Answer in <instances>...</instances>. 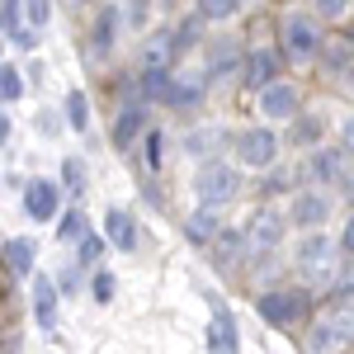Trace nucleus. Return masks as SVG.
<instances>
[{"mask_svg":"<svg viewBox=\"0 0 354 354\" xmlns=\"http://www.w3.org/2000/svg\"><path fill=\"white\" fill-rule=\"evenodd\" d=\"M340 245L330 241L326 232H302V241L293 245V270L312 283V288H330V279H335V265H340V255H335Z\"/></svg>","mask_w":354,"mask_h":354,"instance_id":"f257e3e1","label":"nucleus"},{"mask_svg":"<svg viewBox=\"0 0 354 354\" xmlns=\"http://www.w3.org/2000/svg\"><path fill=\"white\" fill-rule=\"evenodd\" d=\"M241 185L245 180L232 161H203L194 170V198H198V208H227V203H236Z\"/></svg>","mask_w":354,"mask_h":354,"instance_id":"f03ea898","label":"nucleus"},{"mask_svg":"<svg viewBox=\"0 0 354 354\" xmlns=\"http://www.w3.org/2000/svg\"><path fill=\"white\" fill-rule=\"evenodd\" d=\"M312 288H265L260 298H255V312H260V322H270L274 330H288V326H302L307 317H312Z\"/></svg>","mask_w":354,"mask_h":354,"instance_id":"7ed1b4c3","label":"nucleus"},{"mask_svg":"<svg viewBox=\"0 0 354 354\" xmlns=\"http://www.w3.org/2000/svg\"><path fill=\"white\" fill-rule=\"evenodd\" d=\"M241 236H245V255H255V260L274 255V250L283 245V236H288V218H283V208H274V203L255 208L250 222L241 227Z\"/></svg>","mask_w":354,"mask_h":354,"instance_id":"20e7f679","label":"nucleus"},{"mask_svg":"<svg viewBox=\"0 0 354 354\" xmlns=\"http://www.w3.org/2000/svg\"><path fill=\"white\" fill-rule=\"evenodd\" d=\"M232 147H236V170H270V165H279V133L274 128H245V133L232 137Z\"/></svg>","mask_w":354,"mask_h":354,"instance_id":"39448f33","label":"nucleus"},{"mask_svg":"<svg viewBox=\"0 0 354 354\" xmlns=\"http://www.w3.org/2000/svg\"><path fill=\"white\" fill-rule=\"evenodd\" d=\"M302 180H312L307 189H326V185H345L350 180V156L340 147H312L302 161Z\"/></svg>","mask_w":354,"mask_h":354,"instance_id":"423d86ee","label":"nucleus"},{"mask_svg":"<svg viewBox=\"0 0 354 354\" xmlns=\"http://www.w3.org/2000/svg\"><path fill=\"white\" fill-rule=\"evenodd\" d=\"M330 208H335V198L326 189H298L283 218H288V227H298V232H326Z\"/></svg>","mask_w":354,"mask_h":354,"instance_id":"0eeeda50","label":"nucleus"},{"mask_svg":"<svg viewBox=\"0 0 354 354\" xmlns=\"http://www.w3.org/2000/svg\"><path fill=\"white\" fill-rule=\"evenodd\" d=\"M260 113L270 118V128L274 123H293L302 113V90L293 81H274L260 90Z\"/></svg>","mask_w":354,"mask_h":354,"instance_id":"6e6552de","label":"nucleus"},{"mask_svg":"<svg viewBox=\"0 0 354 354\" xmlns=\"http://www.w3.org/2000/svg\"><path fill=\"white\" fill-rule=\"evenodd\" d=\"M208 307H213V322H208V350H213V354H241V330H236L232 307H227L218 293H208Z\"/></svg>","mask_w":354,"mask_h":354,"instance_id":"1a4fd4ad","label":"nucleus"},{"mask_svg":"<svg viewBox=\"0 0 354 354\" xmlns=\"http://www.w3.org/2000/svg\"><path fill=\"white\" fill-rule=\"evenodd\" d=\"M322 48V28L312 24L307 15H288L283 19V57H293V62H312Z\"/></svg>","mask_w":354,"mask_h":354,"instance_id":"9d476101","label":"nucleus"},{"mask_svg":"<svg viewBox=\"0 0 354 354\" xmlns=\"http://www.w3.org/2000/svg\"><path fill=\"white\" fill-rule=\"evenodd\" d=\"M24 213L33 222L62 218V185L57 180H28L24 185Z\"/></svg>","mask_w":354,"mask_h":354,"instance_id":"9b49d317","label":"nucleus"},{"mask_svg":"<svg viewBox=\"0 0 354 354\" xmlns=\"http://www.w3.org/2000/svg\"><path fill=\"white\" fill-rule=\"evenodd\" d=\"M28 298H33V326L53 335V330H57V302H62V293H57V283H53V274H33Z\"/></svg>","mask_w":354,"mask_h":354,"instance_id":"f8f14e48","label":"nucleus"},{"mask_svg":"<svg viewBox=\"0 0 354 354\" xmlns=\"http://www.w3.org/2000/svg\"><path fill=\"white\" fill-rule=\"evenodd\" d=\"M104 241H109L113 250H123V255H133V250H137L142 227H137V213H133V208H118V203H113L109 213H104Z\"/></svg>","mask_w":354,"mask_h":354,"instance_id":"ddd939ff","label":"nucleus"},{"mask_svg":"<svg viewBox=\"0 0 354 354\" xmlns=\"http://www.w3.org/2000/svg\"><path fill=\"white\" fill-rule=\"evenodd\" d=\"M302 326H307V330H302V350H307V354H340V350H350V345H345V335L330 326L322 312H312Z\"/></svg>","mask_w":354,"mask_h":354,"instance_id":"4468645a","label":"nucleus"},{"mask_svg":"<svg viewBox=\"0 0 354 354\" xmlns=\"http://www.w3.org/2000/svg\"><path fill=\"white\" fill-rule=\"evenodd\" d=\"M279 66H283V53H274V48H255V53L245 57V85H250V90L274 85V81H279Z\"/></svg>","mask_w":354,"mask_h":354,"instance_id":"2eb2a0df","label":"nucleus"},{"mask_svg":"<svg viewBox=\"0 0 354 354\" xmlns=\"http://www.w3.org/2000/svg\"><path fill=\"white\" fill-rule=\"evenodd\" d=\"M208 255H213V265L218 270H236L245 260V236H241V227H222L218 236L208 241Z\"/></svg>","mask_w":354,"mask_h":354,"instance_id":"dca6fc26","label":"nucleus"},{"mask_svg":"<svg viewBox=\"0 0 354 354\" xmlns=\"http://www.w3.org/2000/svg\"><path fill=\"white\" fill-rule=\"evenodd\" d=\"M198 100H203V76L198 71H185V76L170 71V85H165L161 104H170V109H194Z\"/></svg>","mask_w":354,"mask_h":354,"instance_id":"f3484780","label":"nucleus"},{"mask_svg":"<svg viewBox=\"0 0 354 354\" xmlns=\"http://www.w3.org/2000/svg\"><path fill=\"white\" fill-rule=\"evenodd\" d=\"M0 260H5L10 279H33V260H38V245L28 241V236H10V241L0 245Z\"/></svg>","mask_w":354,"mask_h":354,"instance_id":"a211bd4d","label":"nucleus"},{"mask_svg":"<svg viewBox=\"0 0 354 354\" xmlns=\"http://www.w3.org/2000/svg\"><path fill=\"white\" fill-rule=\"evenodd\" d=\"M227 142H232V137H227V128H194V133L185 137V151L203 165V161H218V151L227 147Z\"/></svg>","mask_w":354,"mask_h":354,"instance_id":"6ab92c4d","label":"nucleus"},{"mask_svg":"<svg viewBox=\"0 0 354 354\" xmlns=\"http://www.w3.org/2000/svg\"><path fill=\"white\" fill-rule=\"evenodd\" d=\"M222 227H227V222H222L218 208H194L189 218H185V236H189L194 245H203V250H208V241L218 236Z\"/></svg>","mask_w":354,"mask_h":354,"instance_id":"aec40b11","label":"nucleus"},{"mask_svg":"<svg viewBox=\"0 0 354 354\" xmlns=\"http://www.w3.org/2000/svg\"><path fill=\"white\" fill-rule=\"evenodd\" d=\"M142 128H147V104H123V109H118V123H113V147H118V151L133 147Z\"/></svg>","mask_w":354,"mask_h":354,"instance_id":"412c9836","label":"nucleus"},{"mask_svg":"<svg viewBox=\"0 0 354 354\" xmlns=\"http://www.w3.org/2000/svg\"><path fill=\"white\" fill-rule=\"evenodd\" d=\"M170 62H175V53H170V33H151L147 43H142V57H137V66L142 71H170Z\"/></svg>","mask_w":354,"mask_h":354,"instance_id":"4be33fe9","label":"nucleus"},{"mask_svg":"<svg viewBox=\"0 0 354 354\" xmlns=\"http://www.w3.org/2000/svg\"><path fill=\"white\" fill-rule=\"evenodd\" d=\"M118 19H123V15H118V5H104V10L95 15V28H90V53H100V57H104V53L113 48Z\"/></svg>","mask_w":354,"mask_h":354,"instance_id":"5701e85b","label":"nucleus"},{"mask_svg":"<svg viewBox=\"0 0 354 354\" xmlns=\"http://www.w3.org/2000/svg\"><path fill=\"white\" fill-rule=\"evenodd\" d=\"M241 66V53H236V38H213L208 43V71L213 76H227Z\"/></svg>","mask_w":354,"mask_h":354,"instance_id":"b1692460","label":"nucleus"},{"mask_svg":"<svg viewBox=\"0 0 354 354\" xmlns=\"http://www.w3.org/2000/svg\"><path fill=\"white\" fill-rule=\"evenodd\" d=\"M165 33H170V53L180 57V53H189L194 43H198V33H203V19H198V15H189V19H180L175 28H165Z\"/></svg>","mask_w":354,"mask_h":354,"instance_id":"393cba45","label":"nucleus"},{"mask_svg":"<svg viewBox=\"0 0 354 354\" xmlns=\"http://www.w3.org/2000/svg\"><path fill=\"white\" fill-rule=\"evenodd\" d=\"M66 128L71 133H85L90 128V100H85V90H71L66 95Z\"/></svg>","mask_w":354,"mask_h":354,"instance_id":"a878e982","label":"nucleus"},{"mask_svg":"<svg viewBox=\"0 0 354 354\" xmlns=\"http://www.w3.org/2000/svg\"><path fill=\"white\" fill-rule=\"evenodd\" d=\"M317 137H322V118H307V113H298V118H293V128H288V142L312 151V147H317Z\"/></svg>","mask_w":354,"mask_h":354,"instance_id":"bb28decb","label":"nucleus"},{"mask_svg":"<svg viewBox=\"0 0 354 354\" xmlns=\"http://www.w3.org/2000/svg\"><path fill=\"white\" fill-rule=\"evenodd\" d=\"M317 57L326 62L330 71H345V66H350V43H345V38H322Z\"/></svg>","mask_w":354,"mask_h":354,"instance_id":"cd10ccee","label":"nucleus"},{"mask_svg":"<svg viewBox=\"0 0 354 354\" xmlns=\"http://www.w3.org/2000/svg\"><path fill=\"white\" fill-rule=\"evenodd\" d=\"M100 255H104V236L85 232L81 241H76V270H90V265H100Z\"/></svg>","mask_w":354,"mask_h":354,"instance_id":"c85d7f7f","label":"nucleus"},{"mask_svg":"<svg viewBox=\"0 0 354 354\" xmlns=\"http://www.w3.org/2000/svg\"><path fill=\"white\" fill-rule=\"evenodd\" d=\"M19 5H24V28L28 33H33V38H38V28H48V15H53V0H19Z\"/></svg>","mask_w":354,"mask_h":354,"instance_id":"c756f323","label":"nucleus"},{"mask_svg":"<svg viewBox=\"0 0 354 354\" xmlns=\"http://www.w3.org/2000/svg\"><path fill=\"white\" fill-rule=\"evenodd\" d=\"M241 0H194V15L198 19H232Z\"/></svg>","mask_w":354,"mask_h":354,"instance_id":"7c9ffc66","label":"nucleus"},{"mask_svg":"<svg viewBox=\"0 0 354 354\" xmlns=\"http://www.w3.org/2000/svg\"><path fill=\"white\" fill-rule=\"evenodd\" d=\"M288 189H293V175H288L283 165H270V170H265V180H260V194L274 198V194H288Z\"/></svg>","mask_w":354,"mask_h":354,"instance_id":"2f4dec72","label":"nucleus"},{"mask_svg":"<svg viewBox=\"0 0 354 354\" xmlns=\"http://www.w3.org/2000/svg\"><path fill=\"white\" fill-rule=\"evenodd\" d=\"M142 142H147V170H161L165 156H170V147H165L170 137H165V133H147Z\"/></svg>","mask_w":354,"mask_h":354,"instance_id":"473e14b6","label":"nucleus"},{"mask_svg":"<svg viewBox=\"0 0 354 354\" xmlns=\"http://www.w3.org/2000/svg\"><path fill=\"white\" fill-rule=\"evenodd\" d=\"M24 95V76H19V66H0V100H19Z\"/></svg>","mask_w":354,"mask_h":354,"instance_id":"72a5a7b5","label":"nucleus"},{"mask_svg":"<svg viewBox=\"0 0 354 354\" xmlns=\"http://www.w3.org/2000/svg\"><path fill=\"white\" fill-rule=\"evenodd\" d=\"M113 288H118V279H113L109 270H95V279H90V298L104 307V302H113Z\"/></svg>","mask_w":354,"mask_h":354,"instance_id":"f704fd0d","label":"nucleus"},{"mask_svg":"<svg viewBox=\"0 0 354 354\" xmlns=\"http://www.w3.org/2000/svg\"><path fill=\"white\" fill-rule=\"evenodd\" d=\"M62 180H66L71 194H85V161L81 156H66V161H62Z\"/></svg>","mask_w":354,"mask_h":354,"instance_id":"c9c22d12","label":"nucleus"},{"mask_svg":"<svg viewBox=\"0 0 354 354\" xmlns=\"http://www.w3.org/2000/svg\"><path fill=\"white\" fill-rule=\"evenodd\" d=\"M85 232H90L85 227V213H62V222H57V236L62 241H81Z\"/></svg>","mask_w":354,"mask_h":354,"instance_id":"e433bc0d","label":"nucleus"},{"mask_svg":"<svg viewBox=\"0 0 354 354\" xmlns=\"http://www.w3.org/2000/svg\"><path fill=\"white\" fill-rule=\"evenodd\" d=\"M147 5H151V0H123V10H118V15H123L133 28H142V24H147Z\"/></svg>","mask_w":354,"mask_h":354,"instance_id":"4c0bfd02","label":"nucleus"},{"mask_svg":"<svg viewBox=\"0 0 354 354\" xmlns=\"http://www.w3.org/2000/svg\"><path fill=\"white\" fill-rule=\"evenodd\" d=\"M312 5H317V15H322V19H340V15L350 10V0H312Z\"/></svg>","mask_w":354,"mask_h":354,"instance_id":"58836bf2","label":"nucleus"},{"mask_svg":"<svg viewBox=\"0 0 354 354\" xmlns=\"http://www.w3.org/2000/svg\"><path fill=\"white\" fill-rule=\"evenodd\" d=\"M340 151H345V156H354V113L340 123Z\"/></svg>","mask_w":354,"mask_h":354,"instance_id":"ea45409f","label":"nucleus"},{"mask_svg":"<svg viewBox=\"0 0 354 354\" xmlns=\"http://www.w3.org/2000/svg\"><path fill=\"white\" fill-rule=\"evenodd\" d=\"M53 283H57V293H62V288L71 293V288L81 283V270H76V265H66V270H62V279H53Z\"/></svg>","mask_w":354,"mask_h":354,"instance_id":"a19ab883","label":"nucleus"},{"mask_svg":"<svg viewBox=\"0 0 354 354\" xmlns=\"http://www.w3.org/2000/svg\"><path fill=\"white\" fill-rule=\"evenodd\" d=\"M340 250H345V260H354V213L345 218V232H340Z\"/></svg>","mask_w":354,"mask_h":354,"instance_id":"79ce46f5","label":"nucleus"},{"mask_svg":"<svg viewBox=\"0 0 354 354\" xmlns=\"http://www.w3.org/2000/svg\"><path fill=\"white\" fill-rule=\"evenodd\" d=\"M10 142V113H0V147Z\"/></svg>","mask_w":354,"mask_h":354,"instance_id":"37998d69","label":"nucleus"},{"mask_svg":"<svg viewBox=\"0 0 354 354\" xmlns=\"http://www.w3.org/2000/svg\"><path fill=\"white\" fill-rule=\"evenodd\" d=\"M345 198H350V213H354V180H345Z\"/></svg>","mask_w":354,"mask_h":354,"instance_id":"c03bdc74","label":"nucleus"},{"mask_svg":"<svg viewBox=\"0 0 354 354\" xmlns=\"http://www.w3.org/2000/svg\"><path fill=\"white\" fill-rule=\"evenodd\" d=\"M62 5H66V10H81V5H85V0H62Z\"/></svg>","mask_w":354,"mask_h":354,"instance_id":"a18cd8bd","label":"nucleus"},{"mask_svg":"<svg viewBox=\"0 0 354 354\" xmlns=\"http://www.w3.org/2000/svg\"><path fill=\"white\" fill-rule=\"evenodd\" d=\"M345 43H350V53H354V24H350V33H345Z\"/></svg>","mask_w":354,"mask_h":354,"instance_id":"49530a36","label":"nucleus"},{"mask_svg":"<svg viewBox=\"0 0 354 354\" xmlns=\"http://www.w3.org/2000/svg\"><path fill=\"white\" fill-rule=\"evenodd\" d=\"M345 71H350V90H354V66H345Z\"/></svg>","mask_w":354,"mask_h":354,"instance_id":"de8ad7c7","label":"nucleus"}]
</instances>
